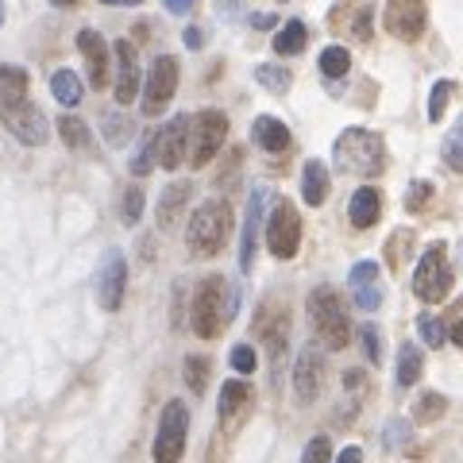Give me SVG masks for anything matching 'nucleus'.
I'll use <instances>...</instances> for the list:
<instances>
[{
    "label": "nucleus",
    "instance_id": "nucleus-12",
    "mask_svg": "<svg viewBox=\"0 0 463 463\" xmlns=\"http://www.w3.org/2000/svg\"><path fill=\"white\" fill-rule=\"evenodd\" d=\"M0 116H5L8 132L16 136L20 143H27V147H43V143L51 139L47 112H43L39 105H32V100H24V105H12V109H0Z\"/></svg>",
    "mask_w": 463,
    "mask_h": 463
},
{
    "label": "nucleus",
    "instance_id": "nucleus-46",
    "mask_svg": "<svg viewBox=\"0 0 463 463\" xmlns=\"http://www.w3.org/2000/svg\"><path fill=\"white\" fill-rule=\"evenodd\" d=\"M274 24H279V20L267 16V12H255V16H251V27H259V32H270Z\"/></svg>",
    "mask_w": 463,
    "mask_h": 463
},
{
    "label": "nucleus",
    "instance_id": "nucleus-16",
    "mask_svg": "<svg viewBox=\"0 0 463 463\" xmlns=\"http://www.w3.org/2000/svg\"><path fill=\"white\" fill-rule=\"evenodd\" d=\"M116 85H112V93H116V105H132V100L143 93V78H139V54L136 47L128 39H116Z\"/></svg>",
    "mask_w": 463,
    "mask_h": 463
},
{
    "label": "nucleus",
    "instance_id": "nucleus-18",
    "mask_svg": "<svg viewBox=\"0 0 463 463\" xmlns=\"http://www.w3.org/2000/svg\"><path fill=\"white\" fill-rule=\"evenodd\" d=\"M347 289H352V301L364 313H374L383 306V286H379V263H371V259H364V263H355L352 274H347Z\"/></svg>",
    "mask_w": 463,
    "mask_h": 463
},
{
    "label": "nucleus",
    "instance_id": "nucleus-47",
    "mask_svg": "<svg viewBox=\"0 0 463 463\" xmlns=\"http://www.w3.org/2000/svg\"><path fill=\"white\" fill-rule=\"evenodd\" d=\"M336 463H364V452H359V448H344L336 456Z\"/></svg>",
    "mask_w": 463,
    "mask_h": 463
},
{
    "label": "nucleus",
    "instance_id": "nucleus-1",
    "mask_svg": "<svg viewBox=\"0 0 463 463\" xmlns=\"http://www.w3.org/2000/svg\"><path fill=\"white\" fill-rule=\"evenodd\" d=\"M236 309H240V294L221 279V274H209V279L197 282V289H194L190 328L201 340H213V336H221V328L236 317Z\"/></svg>",
    "mask_w": 463,
    "mask_h": 463
},
{
    "label": "nucleus",
    "instance_id": "nucleus-33",
    "mask_svg": "<svg viewBox=\"0 0 463 463\" xmlns=\"http://www.w3.org/2000/svg\"><path fill=\"white\" fill-rule=\"evenodd\" d=\"M444 163L456 174H463V116L456 120V128L444 136Z\"/></svg>",
    "mask_w": 463,
    "mask_h": 463
},
{
    "label": "nucleus",
    "instance_id": "nucleus-36",
    "mask_svg": "<svg viewBox=\"0 0 463 463\" xmlns=\"http://www.w3.org/2000/svg\"><path fill=\"white\" fill-rule=\"evenodd\" d=\"M359 347H364L367 364H374V367L383 364V332H379V325H364V328H359Z\"/></svg>",
    "mask_w": 463,
    "mask_h": 463
},
{
    "label": "nucleus",
    "instance_id": "nucleus-7",
    "mask_svg": "<svg viewBox=\"0 0 463 463\" xmlns=\"http://www.w3.org/2000/svg\"><path fill=\"white\" fill-rule=\"evenodd\" d=\"M185 437H190V410H185L182 398H174L163 405V417H158V432L151 448L155 463H178L185 452Z\"/></svg>",
    "mask_w": 463,
    "mask_h": 463
},
{
    "label": "nucleus",
    "instance_id": "nucleus-30",
    "mask_svg": "<svg viewBox=\"0 0 463 463\" xmlns=\"http://www.w3.org/2000/svg\"><path fill=\"white\" fill-rule=\"evenodd\" d=\"M444 413H448V398H444V394H437V390H425V394L413 402V421H421V425L440 421Z\"/></svg>",
    "mask_w": 463,
    "mask_h": 463
},
{
    "label": "nucleus",
    "instance_id": "nucleus-26",
    "mask_svg": "<svg viewBox=\"0 0 463 463\" xmlns=\"http://www.w3.org/2000/svg\"><path fill=\"white\" fill-rule=\"evenodd\" d=\"M51 93H54V100H58L62 109H74L78 100H81V81H78L74 70H54V78H51Z\"/></svg>",
    "mask_w": 463,
    "mask_h": 463
},
{
    "label": "nucleus",
    "instance_id": "nucleus-27",
    "mask_svg": "<svg viewBox=\"0 0 463 463\" xmlns=\"http://www.w3.org/2000/svg\"><path fill=\"white\" fill-rule=\"evenodd\" d=\"M421 371H425L421 347H417V344H402V352H398V386H413L417 379H421Z\"/></svg>",
    "mask_w": 463,
    "mask_h": 463
},
{
    "label": "nucleus",
    "instance_id": "nucleus-41",
    "mask_svg": "<svg viewBox=\"0 0 463 463\" xmlns=\"http://www.w3.org/2000/svg\"><path fill=\"white\" fill-rule=\"evenodd\" d=\"M429 197H432V182L417 178V182L410 185V194H405V209H410V213H421V209L429 205Z\"/></svg>",
    "mask_w": 463,
    "mask_h": 463
},
{
    "label": "nucleus",
    "instance_id": "nucleus-9",
    "mask_svg": "<svg viewBox=\"0 0 463 463\" xmlns=\"http://www.w3.org/2000/svg\"><path fill=\"white\" fill-rule=\"evenodd\" d=\"M267 248L274 259H294L301 248V216L289 201H279L267 216Z\"/></svg>",
    "mask_w": 463,
    "mask_h": 463
},
{
    "label": "nucleus",
    "instance_id": "nucleus-2",
    "mask_svg": "<svg viewBox=\"0 0 463 463\" xmlns=\"http://www.w3.org/2000/svg\"><path fill=\"white\" fill-rule=\"evenodd\" d=\"M232 224H236V216H232V205L224 197H209L201 201L190 216V232H185V243H190V255L197 259H213L228 248L232 240Z\"/></svg>",
    "mask_w": 463,
    "mask_h": 463
},
{
    "label": "nucleus",
    "instance_id": "nucleus-42",
    "mask_svg": "<svg viewBox=\"0 0 463 463\" xmlns=\"http://www.w3.org/2000/svg\"><path fill=\"white\" fill-rule=\"evenodd\" d=\"M332 459V440L328 437H313L306 444V456H301V463H328Z\"/></svg>",
    "mask_w": 463,
    "mask_h": 463
},
{
    "label": "nucleus",
    "instance_id": "nucleus-45",
    "mask_svg": "<svg viewBox=\"0 0 463 463\" xmlns=\"http://www.w3.org/2000/svg\"><path fill=\"white\" fill-rule=\"evenodd\" d=\"M182 43H185V47H194V51H197L201 43H205V35H201L197 27H185V32H182Z\"/></svg>",
    "mask_w": 463,
    "mask_h": 463
},
{
    "label": "nucleus",
    "instance_id": "nucleus-31",
    "mask_svg": "<svg viewBox=\"0 0 463 463\" xmlns=\"http://www.w3.org/2000/svg\"><path fill=\"white\" fill-rule=\"evenodd\" d=\"M347 70H352V54H347V47L332 43V47L321 51V74L325 78H344Z\"/></svg>",
    "mask_w": 463,
    "mask_h": 463
},
{
    "label": "nucleus",
    "instance_id": "nucleus-8",
    "mask_svg": "<svg viewBox=\"0 0 463 463\" xmlns=\"http://www.w3.org/2000/svg\"><path fill=\"white\" fill-rule=\"evenodd\" d=\"M178 93V58L158 54L143 78V116H158Z\"/></svg>",
    "mask_w": 463,
    "mask_h": 463
},
{
    "label": "nucleus",
    "instance_id": "nucleus-37",
    "mask_svg": "<svg viewBox=\"0 0 463 463\" xmlns=\"http://www.w3.org/2000/svg\"><path fill=\"white\" fill-rule=\"evenodd\" d=\"M139 216H143V190H139V185H128L124 201H120V221H124L128 228H136Z\"/></svg>",
    "mask_w": 463,
    "mask_h": 463
},
{
    "label": "nucleus",
    "instance_id": "nucleus-22",
    "mask_svg": "<svg viewBox=\"0 0 463 463\" xmlns=\"http://www.w3.org/2000/svg\"><path fill=\"white\" fill-rule=\"evenodd\" d=\"M248 405H251V386L243 383V379H232V383L221 386V402H216V413H221L224 425L236 421V417L248 410Z\"/></svg>",
    "mask_w": 463,
    "mask_h": 463
},
{
    "label": "nucleus",
    "instance_id": "nucleus-4",
    "mask_svg": "<svg viewBox=\"0 0 463 463\" xmlns=\"http://www.w3.org/2000/svg\"><path fill=\"white\" fill-rule=\"evenodd\" d=\"M306 309H309V325L317 332V340H321L328 352H340V347H347V340H352V321H347V309H344V301L340 294L332 286H317L309 301H306Z\"/></svg>",
    "mask_w": 463,
    "mask_h": 463
},
{
    "label": "nucleus",
    "instance_id": "nucleus-48",
    "mask_svg": "<svg viewBox=\"0 0 463 463\" xmlns=\"http://www.w3.org/2000/svg\"><path fill=\"white\" fill-rule=\"evenodd\" d=\"M452 340H456V347H463V321H456V328H452Z\"/></svg>",
    "mask_w": 463,
    "mask_h": 463
},
{
    "label": "nucleus",
    "instance_id": "nucleus-11",
    "mask_svg": "<svg viewBox=\"0 0 463 463\" xmlns=\"http://www.w3.org/2000/svg\"><path fill=\"white\" fill-rule=\"evenodd\" d=\"M124 294H128V259L120 248H109L105 259L97 267V301L100 309L116 313L124 306Z\"/></svg>",
    "mask_w": 463,
    "mask_h": 463
},
{
    "label": "nucleus",
    "instance_id": "nucleus-44",
    "mask_svg": "<svg viewBox=\"0 0 463 463\" xmlns=\"http://www.w3.org/2000/svg\"><path fill=\"white\" fill-rule=\"evenodd\" d=\"M163 5L174 12V16H190V8L197 5V0H163Z\"/></svg>",
    "mask_w": 463,
    "mask_h": 463
},
{
    "label": "nucleus",
    "instance_id": "nucleus-13",
    "mask_svg": "<svg viewBox=\"0 0 463 463\" xmlns=\"http://www.w3.org/2000/svg\"><path fill=\"white\" fill-rule=\"evenodd\" d=\"M190 116H174L170 124H163L155 132V163L163 170H178L190 155Z\"/></svg>",
    "mask_w": 463,
    "mask_h": 463
},
{
    "label": "nucleus",
    "instance_id": "nucleus-6",
    "mask_svg": "<svg viewBox=\"0 0 463 463\" xmlns=\"http://www.w3.org/2000/svg\"><path fill=\"white\" fill-rule=\"evenodd\" d=\"M224 139H228V116L221 109H205V112H197L194 116V124H190V166L201 170V166H209L216 155H221L224 147Z\"/></svg>",
    "mask_w": 463,
    "mask_h": 463
},
{
    "label": "nucleus",
    "instance_id": "nucleus-24",
    "mask_svg": "<svg viewBox=\"0 0 463 463\" xmlns=\"http://www.w3.org/2000/svg\"><path fill=\"white\" fill-rule=\"evenodd\" d=\"M301 197H306V205H325L328 197V166L321 158H309L306 170H301Z\"/></svg>",
    "mask_w": 463,
    "mask_h": 463
},
{
    "label": "nucleus",
    "instance_id": "nucleus-3",
    "mask_svg": "<svg viewBox=\"0 0 463 463\" xmlns=\"http://www.w3.org/2000/svg\"><path fill=\"white\" fill-rule=\"evenodd\" d=\"M332 158L344 174H355V178H379L386 170V143L379 132L371 128H344L336 136V147Z\"/></svg>",
    "mask_w": 463,
    "mask_h": 463
},
{
    "label": "nucleus",
    "instance_id": "nucleus-14",
    "mask_svg": "<svg viewBox=\"0 0 463 463\" xmlns=\"http://www.w3.org/2000/svg\"><path fill=\"white\" fill-rule=\"evenodd\" d=\"M371 24H374V5L371 0H340V5L328 12L332 32H344L347 39H355V43L371 39V32H374Z\"/></svg>",
    "mask_w": 463,
    "mask_h": 463
},
{
    "label": "nucleus",
    "instance_id": "nucleus-43",
    "mask_svg": "<svg viewBox=\"0 0 463 463\" xmlns=\"http://www.w3.org/2000/svg\"><path fill=\"white\" fill-rule=\"evenodd\" d=\"M405 440H410V425H405V421H390L386 425V448H402Z\"/></svg>",
    "mask_w": 463,
    "mask_h": 463
},
{
    "label": "nucleus",
    "instance_id": "nucleus-19",
    "mask_svg": "<svg viewBox=\"0 0 463 463\" xmlns=\"http://www.w3.org/2000/svg\"><path fill=\"white\" fill-rule=\"evenodd\" d=\"M78 51L85 54V66H90V81L97 90H105L109 85V43L100 39L93 27H85V32H78Z\"/></svg>",
    "mask_w": 463,
    "mask_h": 463
},
{
    "label": "nucleus",
    "instance_id": "nucleus-5",
    "mask_svg": "<svg viewBox=\"0 0 463 463\" xmlns=\"http://www.w3.org/2000/svg\"><path fill=\"white\" fill-rule=\"evenodd\" d=\"M452 282H456V274L448 267V248L440 240L429 243L425 255L417 259V270H413V294L421 301H444L452 294Z\"/></svg>",
    "mask_w": 463,
    "mask_h": 463
},
{
    "label": "nucleus",
    "instance_id": "nucleus-29",
    "mask_svg": "<svg viewBox=\"0 0 463 463\" xmlns=\"http://www.w3.org/2000/svg\"><path fill=\"white\" fill-rule=\"evenodd\" d=\"M309 39V27L301 20H289L279 35H274V54H301V47H306Z\"/></svg>",
    "mask_w": 463,
    "mask_h": 463
},
{
    "label": "nucleus",
    "instance_id": "nucleus-32",
    "mask_svg": "<svg viewBox=\"0 0 463 463\" xmlns=\"http://www.w3.org/2000/svg\"><path fill=\"white\" fill-rule=\"evenodd\" d=\"M452 93H456V81H448V78H440L437 85H432V93H429V120H432V124H440V120H444Z\"/></svg>",
    "mask_w": 463,
    "mask_h": 463
},
{
    "label": "nucleus",
    "instance_id": "nucleus-17",
    "mask_svg": "<svg viewBox=\"0 0 463 463\" xmlns=\"http://www.w3.org/2000/svg\"><path fill=\"white\" fill-rule=\"evenodd\" d=\"M263 209H267V190L255 185L248 197V213H243V232H240V270L255 267V243H259V228H263Z\"/></svg>",
    "mask_w": 463,
    "mask_h": 463
},
{
    "label": "nucleus",
    "instance_id": "nucleus-20",
    "mask_svg": "<svg viewBox=\"0 0 463 463\" xmlns=\"http://www.w3.org/2000/svg\"><path fill=\"white\" fill-rule=\"evenodd\" d=\"M379 216H383V194L374 190V185H359L352 201H347V221L364 232V228L379 224Z\"/></svg>",
    "mask_w": 463,
    "mask_h": 463
},
{
    "label": "nucleus",
    "instance_id": "nucleus-51",
    "mask_svg": "<svg viewBox=\"0 0 463 463\" xmlns=\"http://www.w3.org/2000/svg\"><path fill=\"white\" fill-rule=\"evenodd\" d=\"M0 20H5V8H0Z\"/></svg>",
    "mask_w": 463,
    "mask_h": 463
},
{
    "label": "nucleus",
    "instance_id": "nucleus-15",
    "mask_svg": "<svg viewBox=\"0 0 463 463\" xmlns=\"http://www.w3.org/2000/svg\"><path fill=\"white\" fill-rule=\"evenodd\" d=\"M321 383H325V355L321 347L306 344L298 352V364H294V394L301 405L317 402V394H321Z\"/></svg>",
    "mask_w": 463,
    "mask_h": 463
},
{
    "label": "nucleus",
    "instance_id": "nucleus-23",
    "mask_svg": "<svg viewBox=\"0 0 463 463\" xmlns=\"http://www.w3.org/2000/svg\"><path fill=\"white\" fill-rule=\"evenodd\" d=\"M185 201H190V182H170L163 190V197H158V228L170 232L174 224H178Z\"/></svg>",
    "mask_w": 463,
    "mask_h": 463
},
{
    "label": "nucleus",
    "instance_id": "nucleus-50",
    "mask_svg": "<svg viewBox=\"0 0 463 463\" xmlns=\"http://www.w3.org/2000/svg\"><path fill=\"white\" fill-rule=\"evenodd\" d=\"M51 5H58V8H70V5H81V0H51Z\"/></svg>",
    "mask_w": 463,
    "mask_h": 463
},
{
    "label": "nucleus",
    "instance_id": "nucleus-25",
    "mask_svg": "<svg viewBox=\"0 0 463 463\" xmlns=\"http://www.w3.org/2000/svg\"><path fill=\"white\" fill-rule=\"evenodd\" d=\"M27 100V70L24 66H0V109L24 105Z\"/></svg>",
    "mask_w": 463,
    "mask_h": 463
},
{
    "label": "nucleus",
    "instance_id": "nucleus-21",
    "mask_svg": "<svg viewBox=\"0 0 463 463\" xmlns=\"http://www.w3.org/2000/svg\"><path fill=\"white\" fill-rule=\"evenodd\" d=\"M251 139H255L267 155L289 151V128H286L282 120H274V116H259V120L251 124Z\"/></svg>",
    "mask_w": 463,
    "mask_h": 463
},
{
    "label": "nucleus",
    "instance_id": "nucleus-39",
    "mask_svg": "<svg viewBox=\"0 0 463 463\" xmlns=\"http://www.w3.org/2000/svg\"><path fill=\"white\" fill-rule=\"evenodd\" d=\"M410 243H413L410 232H394V236H390V243H386L390 267H402V263H405V255H410Z\"/></svg>",
    "mask_w": 463,
    "mask_h": 463
},
{
    "label": "nucleus",
    "instance_id": "nucleus-35",
    "mask_svg": "<svg viewBox=\"0 0 463 463\" xmlns=\"http://www.w3.org/2000/svg\"><path fill=\"white\" fill-rule=\"evenodd\" d=\"M182 374H185V386H190L194 394H201V390L209 386V359L205 355H190V359H185Z\"/></svg>",
    "mask_w": 463,
    "mask_h": 463
},
{
    "label": "nucleus",
    "instance_id": "nucleus-38",
    "mask_svg": "<svg viewBox=\"0 0 463 463\" xmlns=\"http://www.w3.org/2000/svg\"><path fill=\"white\" fill-rule=\"evenodd\" d=\"M417 332H421V340L429 344V347H440L448 336H444V321L440 317H432V313H421L417 317Z\"/></svg>",
    "mask_w": 463,
    "mask_h": 463
},
{
    "label": "nucleus",
    "instance_id": "nucleus-49",
    "mask_svg": "<svg viewBox=\"0 0 463 463\" xmlns=\"http://www.w3.org/2000/svg\"><path fill=\"white\" fill-rule=\"evenodd\" d=\"M100 5H143V0H100Z\"/></svg>",
    "mask_w": 463,
    "mask_h": 463
},
{
    "label": "nucleus",
    "instance_id": "nucleus-28",
    "mask_svg": "<svg viewBox=\"0 0 463 463\" xmlns=\"http://www.w3.org/2000/svg\"><path fill=\"white\" fill-rule=\"evenodd\" d=\"M58 136H62V143L70 151H85L93 143L90 128H85L81 116H58Z\"/></svg>",
    "mask_w": 463,
    "mask_h": 463
},
{
    "label": "nucleus",
    "instance_id": "nucleus-40",
    "mask_svg": "<svg viewBox=\"0 0 463 463\" xmlns=\"http://www.w3.org/2000/svg\"><path fill=\"white\" fill-rule=\"evenodd\" d=\"M228 359H232V367H236L240 374H251V371L259 367V355H255V347H251V344H236Z\"/></svg>",
    "mask_w": 463,
    "mask_h": 463
},
{
    "label": "nucleus",
    "instance_id": "nucleus-10",
    "mask_svg": "<svg viewBox=\"0 0 463 463\" xmlns=\"http://www.w3.org/2000/svg\"><path fill=\"white\" fill-rule=\"evenodd\" d=\"M383 27L402 43H417L429 27V5L425 0H386Z\"/></svg>",
    "mask_w": 463,
    "mask_h": 463
},
{
    "label": "nucleus",
    "instance_id": "nucleus-34",
    "mask_svg": "<svg viewBox=\"0 0 463 463\" xmlns=\"http://www.w3.org/2000/svg\"><path fill=\"white\" fill-rule=\"evenodd\" d=\"M255 81L263 85V90H270V93H286L294 78H289L286 66H259V70H255Z\"/></svg>",
    "mask_w": 463,
    "mask_h": 463
}]
</instances>
